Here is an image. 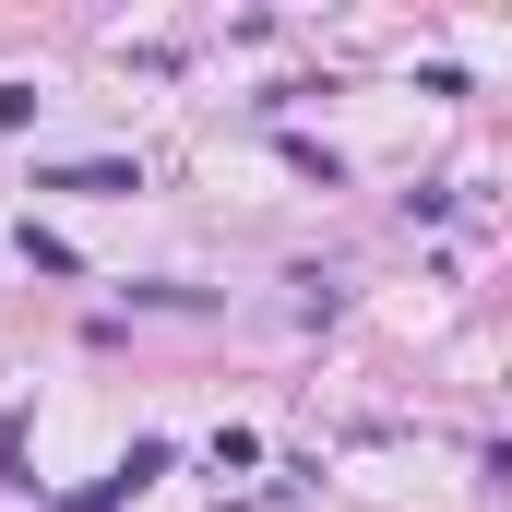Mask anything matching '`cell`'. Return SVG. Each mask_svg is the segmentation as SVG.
<instances>
[{"instance_id":"obj_1","label":"cell","mask_w":512,"mask_h":512,"mask_svg":"<svg viewBox=\"0 0 512 512\" xmlns=\"http://www.w3.org/2000/svg\"><path fill=\"white\" fill-rule=\"evenodd\" d=\"M36 191H143L120 155H96V167H60V179H36Z\"/></svg>"},{"instance_id":"obj_2","label":"cell","mask_w":512,"mask_h":512,"mask_svg":"<svg viewBox=\"0 0 512 512\" xmlns=\"http://www.w3.org/2000/svg\"><path fill=\"white\" fill-rule=\"evenodd\" d=\"M36 120V84H0V131H24Z\"/></svg>"}]
</instances>
